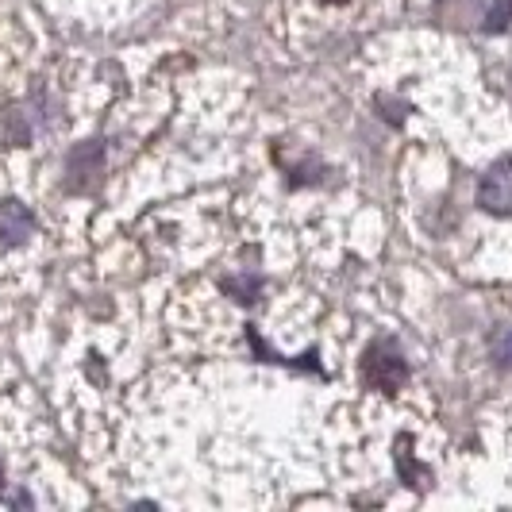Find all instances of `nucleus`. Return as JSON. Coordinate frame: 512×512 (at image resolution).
<instances>
[{
    "label": "nucleus",
    "mask_w": 512,
    "mask_h": 512,
    "mask_svg": "<svg viewBox=\"0 0 512 512\" xmlns=\"http://www.w3.org/2000/svg\"><path fill=\"white\" fill-rule=\"evenodd\" d=\"M224 289L235 293L243 305H251V301H258V293H262V278H231V282H224Z\"/></svg>",
    "instance_id": "7"
},
{
    "label": "nucleus",
    "mask_w": 512,
    "mask_h": 512,
    "mask_svg": "<svg viewBox=\"0 0 512 512\" xmlns=\"http://www.w3.org/2000/svg\"><path fill=\"white\" fill-rule=\"evenodd\" d=\"M509 24H512V0H497V4L489 8L486 31H505Z\"/></svg>",
    "instance_id": "8"
},
{
    "label": "nucleus",
    "mask_w": 512,
    "mask_h": 512,
    "mask_svg": "<svg viewBox=\"0 0 512 512\" xmlns=\"http://www.w3.org/2000/svg\"><path fill=\"white\" fill-rule=\"evenodd\" d=\"M104 170V147L101 143H85L70 154V185L74 189H89L93 181L101 178Z\"/></svg>",
    "instance_id": "4"
},
{
    "label": "nucleus",
    "mask_w": 512,
    "mask_h": 512,
    "mask_svg": "<svg viewBox=\"0 0 512 512\" xmlns=\"http://www.w3.org/2000/svg\"><path fill=\"white\" fill-rule=\"evenodd\" d=\"M0 486H4V470H0Z\"/></svg>",
    "instance_id": "10"
},
{
    "label": "nucleus",
    "mask_w": 512,
    "mask_h": 512,
    "mask_svg": "<svg viewBox=\"0 0 512 512\" xmlns=\"http://www.w3.org/2000/svg\"><path fill=\"white\" fill-rule=\"evenodd\" d=\"M324 4H343V0H324Z\"/></svg>",
    "instance_id": "9"
},
{
    "label": "nucleus",
    "mask_w": 512,
    "mask_h": 512,
    "mask_svg": "<svg viewBox=\"0 0 512 512\" xmlns=\"http://www.w3.org/2000/svg\"><path fill=\"white\" fill-rule=\"evenodd\" d=\"M35 231V216L20 201H0V243L4 247H20L27 235Z\"/></svg>",
    "instance_id": "3"
},
{
    "label": "nucleus",
    "mask_w": 512,
    "mask_h": 512,
    "mask_svg": "<svg viewBox=\"0 0 512 512\" xmlns=\"http://www.w3.org/2000/svg\"><path fill=\"white\" fill-rule=\"evenodd\" d=\"M362 382L370 385V389H385V393L401 389V385L409 382V362L397 351V343L378 339V343L366 347V355H362Z\"/></svg>",
    "instance_id": "1"
},
{
    "label": "nucleus",
    "mask_w": 512,
    "mask_h": 512,
    "mask_svg": "<svg viewBox=\"0 0 512 512\" xmlns=\"http://www.w3.org/2000/svg\"><path fill=\"white\" fill-rule=\"evenodd\" d=\"M409 447H412V439H409V436H401V439H397V470H401V478H405L409 486H424V478H428V470L412 462Z\"/></svg>",
    "instance_id": "5"
},
{
    "label": "nucleus",
    "mask_w": 512,
    "mask_h": 512,
    "mask_svg": "<svg viewBox=\"0 0 512 512\" xmlns=\"http://www.w3.org/2000/svg\"><path fill=\"white\" fill-rule=\"evenodd\" d=\"M489 355L497 359V366L512 370V324H501L497 332L489 335Z\"/></svg>",
    "instance_id": "6"
},
{
    "label": "nucleus",
    "mask_w": 512,
    "mask_h": 512,
    "mask_svg": "<svg viewBox=\"0 0 512 512\" xmlns=\"http://www.w3.org/2000/svg\"><path fill=\"white\" fill-rule=\"evenodd\" d=\"M478 205L486 208V212H493V216H512V158L493 162L486 174H482Z\"/></svg>",
    "instance_id": "2"
}]
</instances>
